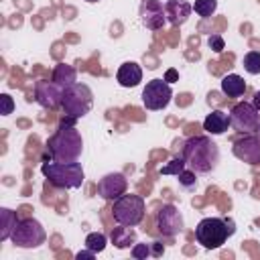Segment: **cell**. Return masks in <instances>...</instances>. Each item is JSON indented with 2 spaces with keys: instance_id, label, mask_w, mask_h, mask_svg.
I'll use <instances>...</instances> for the list:
<instances>
[{
  "instance_id": "1",
  "label": "cell",
  "mask_w": 260,
  "mask_h": 260,
  "mask_svg": "<svg viewBox=\"0 0 260 260\" xmlns=\"http://www.w3.org/2000/svg\"><path fill=\"white\" fill-rule=\"evenodd\" d=\"M73 118H67L61 122V126L53 132V136L47 140V150L53 160L59 162H73L79 160L83 152V138L81 132L73 126Z\"/></svg>"
},
{
  "instance_id": "2",
  "label": "cell",
  "mask_w": 260,
  "mask_h": 260,
  "mask_svg": "<svg viewBox=\"0 0 260 260\" xmlns=\"http://www.w3.org/2000/svg\"><path fill=\"white\" fill-rule=\"evenodd\" d=\"M183 158L197 175H209L219 165V146L209 136H191L183 142Z\"/></svg>"
},
{
  "instance_id": "3",
  "label": "cell",
  "mask_w": 260,
  "mask_h": 260,
  "mask_svg": "<svg viewBox=\"0 0 260 260\" xmlns=\"http://www.w3.org/2000/svg\"><path fill=\"white\" fill-rule=\"evenodd\" d=\"M41 173L57 189H79L85 181L83 167L77 160H73V162H59V160L49 162L47 160V162H43Z\"/></svg>"
},
{
  "instance_id": "4",
  "label": "cell",
  "mask_w": 260,
  "mask_h": 260,
  "mask_svg": "<svg viewBox=\"0 0 260 260\" xmlns=\"http://www.w3.org/2000/svg\"><path fill=\"white\" fill-rule=\"evenodd\" d=\"M234 232H236V228H234L232 219L203 217L195 228V240L207 250H217L228 242V238L234 236Z\"/></svg>"
},
{
  "instance_id": "5",
  "label": "cell",
  "mask_w": 260,
  "mask_h": 260,
  "mask_svg": "<svg viewBox=\"0 0 260 260\" xmlns=\"http://www.w3.org/2000/svg\"><path fill=\"white\" fill-rule=\"evenodd\" d=\"M63 110H65V116L67 118H73V120H79L83 118L85 114H89L91 106H93V93L89 89V85L85 83H73L69 85L65 91H63V102H61Z\"/></svg>"
},
{
  "instance_id": "6",
  "label": "cell",
  "mask_w": 260,
  "mask_h": 260,
  "mask_svg": "<svg viewBox=\"0 0 260 260\" xmlns=\"http://www.w3.org/2000/svg\"><path fill=\"white\" fill-rule=\"evenodd\" d=\"M144 209H146V205L140 195L124 193L122 197H118L114 201L112 215L122 225H138L144 219Z\"/></svg>"
},
{
  "instance_id": "7",
  "label": "cell",
  "mask_w": 260,
  "mask_h": 260,
  "mask_svg": "<svg viewBox=\"0 0 260 260\" xmlns=\"http://www.w3.org/2000/svg\"><path fill=\"white\" fill-rule=\"evenodd\" d=\"M45 228L41 221H37L35 217H26V219H18L10 242L18 248H39L41 244H45Z\"/></svg>"
},
{
  "instance_id": "8",
  "label": "cell",
  "mask_w": 260,
  "mask_h": 260,
  "mask_svg": "<svg viewBox=\"0 0 260 260\" xmlns=\"http://www.w3.org/2000/svg\"><path fill=\"white\" fill-rule=\"evenodd\" d=\"M154 225H156V232L160 236L175 238L185 230V219H183V213L179 211L177 205L165 203L158 207V211L154 215Z\"/></svg>"
},
{
  "instance_id": "9",
  "label": "cell",
  "mask_w": 260,
  "mask_h": 260,
  "mask_svg": "<svg viewBox=\"0 0 260 260\" xmlns=\"http://www.w3.org/2000/svg\"><path fill=\"white\" fill-rule=\"evenodd\" d=\"M173 100L171 83L165 79H150L142 89V104L150 112L165 110Z\"/></svg>"
},
{
  "instance_id": "10",
  "label": "cell",
  "mask_w": 260,
  "mask_h": 260,
  "mask_svg": "<svg viewBox=\"0 0 260 260\" xmlns=\"http://www.w3.org/2000/svg\"><path fill=\"white\" fill-rule=\"evenodd\" d=\"M230 122L232 128L242 132V134H252L258 130L260 124V112L254 108L252 102H238L230 110Z\"/></svg>"
},
{
  "instance_id": "11",
  "label": "cell",
  "mask_w": 260,
  "mask_h": 260,
  "mask_svg": "<svg viewBox=\"0 0 260 260\" xmlns=\"http://www.w3.org/2000/svg\"><path fill=\"white\" fill-rule=\"evenodd\" d=\"M232 152L238 160L248 162V165H260V136L258 134H244L234 140Z\"/></svg>"
},
{
  "instance_id": "12",
  "label": "cell",
  "mask_w": 260,
  "mask_h": 260,
  "mask_svg": "<svg viewBox=\"0 0 260 260\" xmlns=\"http://www.w3.org/2000/svg\"><path fill=\"white\" fill-rule=\"evenodd\" d=\"M138 16L142 26H146L148 30H160L167 22V12L160 0H142L138 8Z\"/></svg>"
},
{
  "instance_id": "13",
  "label": "cell",
  "mask_w": 260,
  "mask_h": 260,
  "mask_svg": "<svg viewBox=\"0 0 260 260\" xmlns=\"http://www.w3.org/2000/svg\"><path fill=\"white\" fill-rule=\"evenodd\" d=\"M63 91L65 89L57 81H53V79H41L35 85V100H37L39 106L49 108V110H55L63 102Z\"/></svg>"
},
{
  "instance_id": "14",
  "label": "cell",
  "mask_w": 260,
  "mask_h": 260,
  "mask_svg": "<svg viewBox=\"0 0 260 260\" xmlns=\"http://www.w3.org/2000/svg\"><path fill=\"white\" fill-rule=\"evenodd\" d=\"M126 189H128V179L124 177V173H108L98 183V195L110 201H116L118 197H122Z\"/></svg>"
},
{
  "instance_id": "15",
  "label": "cell",
  "mask_w": 260,
  "mask_h": 260,
  "mask_svg": "<svg viewBox=\"0 0 260 260\" xmlns=\"http://www.w3.org/2000/svg\"><path fill=\"white\" fill-rule=\"evenodd\" d=\"M193 6L187 0H169L165 4V12H167V22H171L173 26H181L187 22V18L191 16Z\"/></svg>"
},
{
  "instance_id": "16",
  "label": "cell",
  "mask_w": 260,
  "mask_h": 260,
  "mask_svg": "<svg viewBox=\"0 0 260 260\" xmlns=\"http://www.w3.org/2000/svg\"><path fill=\"white\" fill-rule=\"evenodd\" d=\"M116 81L122 85V87H136L140 81H142V69L138 63L134 61H126L118 67V73H116Z\"/></svg>"
},
{
  "instance_id": "17",
  "label": "cell",
  "mask_w": 260,
  "mask_h": 260,
  "mask_svg": "<svg viewBox=\"0 0 260 260\" xmlns=\"http://www.w3.org/2000/svg\"><path fill=\"white\" fill-rule=\"evenodd\" d=\"M230 126H232L230 114H228V112H221V110H213V112L207 114L205 120H203V130H205L207 134H213V136L223 134Z\"/></svg>"
},
{
  "instance_id": "18",
  "label": "cell",
  "mask_w": 260,
  "mask_h": 260,
  "mask_svg": "<svg viewBox=\"0 0 260 260\" xmlns=\"http://www.w3.org/2000/svg\"><path fill=\"white\" fill-rule=\"evenodd\" d=\"M110 240L112 244L118 248V250H126V248H132L136 244V232H134V225H118L112 230L110 234Z\"/></svg>"
},
{
  "instance_id": "19",
  "label": "cell",
  "mask_w": 260,
  "mask_h": 260,
  "mask_svg": "<svg viewBox=\"0 0 260 260\" xmlns=\"http://www.w3.org/2000/svg\"><path fill=\"white\" fill-rule=\"evenodd\" d=\"M221 91L228 98H240L246 91V81L242 75L238 73H228L225 77H221Z\"/></svg>"
},
{
  "instance_id": "20",
  "label": "cell",
  "mask_w": 260,
  "mask_h": 260,
  "mask_svg": "<svg viewBox=\"0 0 260 260\" xmlns=\"http://www.w3.org/2000/svg\"><path fill=\"white\" fill-rule=\"evenodd\" d=\"M75 69L71 67V65H65V63H61V65H57L55 69H53V81H57L63 89H67L69 85H73L75 83Z\"/></svg>"
},
{
  "instance_id": "21",
  "label": "cell",
  "mask_w": 260,
  "mask_h": 260,
  "mask_svg": "<svg viewBox=\"0 0 260 260\" xmlns=\"http://www.w3.org/2000/svg\"><path fill=\"white\" fill-rule=\"evenodd\" d=\"M0 217H2L0 240L6 242V240H10V236H12L14 228H16V223H18V219H16V211H12V209H8V207H2V209H0Z\"/></svg>"
},
{
  "instance_id": "22",
  "label": "cell",
  "mask_w": 260,
  "mask_h": 260,
  "mask_svg": "<svg viewBox=\"0 0 260 260\" xmlns=\"http://www.w3.org/2000/svg\"><path fill=\"white\" fill-rule=\"evenodd\" d=\"M106 244H108V238H106V234H102V232H91V234H87V238H85V248L93 250L95 254L104 252V250H106Z\"/></svg>"
},
{
  "instance_id": "23",
  "label": "cell",
  "mask_w": 260,
  "mask_h": 260,
  "mask_svg": "<svg viewBox=\"0 0 260 260\" xmlns=\"http://www.w3.org/2000/svg\"><path fill=\"white\" fill-rule=\"evenodd\" d=\"M193 10H195L197 16L209 18V16H213V12L217 10V0H195Z\"/></svg>"
},
{
  "instance_id": "24",
  "label": "cell",
  "mask_w": 260,
  "mask_h": 260,
  "mask_svg": "<svg viewBox=\"0 0 260 260\" xmlns=\"http://www.w3.org/2000/svg\"><path fill=\"white\" fill-rule=\"evenodd\" d=\"M242 65L250 75H258L260 73V51H248L242 59Z\"/></svg>"
},
{
  "instance_id": "25",
  "label": "cell",
  "mask_w": 260,
  "mask_h": 260,
  "mask_svg": "<svg viewBox=\"0 0 260 260\" xmlns=\"http://www.w3.org/2000/svg\"><path fill=\"white\" fill-rule=\"evenodd\" d=\"M177 181H179V185L183 187V189H187V191H193L195 187H197V173L195 171H181L179 175H177Z\"/></svg>"
},
{
  "instance_id": "26",
  "label": "cell",
  "mask_w": 260,
  "mask_h": 260,
  "mask_svg": "<svg viewBox=\"0 0 260 260\" xmlns=\"http://www.w3.org/2000/svg\"><path fill=\"white\" fill-rule=\"evenodd\" d=\"M185 167H187L185 158H183V156H177V158L169 160V165L160 167V175H175V177H177L181 171H185Z\"/></svg>"
},
{
  "instance_id": "27",
  "label": "cell",
  "mask_w": 260,
  "mask_h": 260,
  "mask_svg": "<svg viewBox=\"0 0 260 260\" xmlns=\"http://www.w3.org/2000/svg\"><path fill=\"white\" fill-rule=\"evenodd\" d=\"M132 258H136V260H142V258H148V256H152V250H150V244H134L132 246Z\"/></svg>"
},
{
  "instance_id": "28",
  "label": "cell",
  "mask_w": 260,
  "mask_h": 260,
  "mask_svg": "<svg viewBox=\"0 0 260 260\" xmlns=\"http://www.w3.org/2000/svg\"><path fill=\"white\" fill-rule=\"evenodd\" d=\"M207 47H209L213 53H221V51L225 49V41H223L221 35H211V37L207 39Z\"/></svg>"
},
{
  "instance_id": "29",
  "label": "cell",
  "mask_w": 260,
  "mask_h": 260,
  "mask_svg": "<svg viewBox=\"0 0 260 260\" xmlns=\"http://www.w3.org/2000/svg\"><path fill=\"white\" fill-rule=\"evenodd\" d=\"M0 102H2V116L12 114V110H14V102H12V98H10L8 93H2V95H0Z\"/></svg>"
},
{
  "instance_id": "30",
  "label": "cell",
  "mask_w": 260,
  "mask_h": 260,
  "mask_svg": "<svg viewBox=\"0 0 260 260\" xmlns=\"http://www.w3.org/2000/svg\"><path fill=\"white\" fill-rule=\"evenodd\" d=\"M75 258H77V260H91V258H95V252L87 248V250H81V252H77V254H75Z\"/></svg>"
},
{
  "instance_id": "31",
  "label": "cell",
  "mask_w": 260,
  "mask_h": 260,
  "mask_svg": "<svg viewBox=\"0 0 260 260\" xmlns=\"http://www.w3.org/2000/svg\"><path fill=\"white\" fill-rule=\"evenodd\" d=\"M150 250H152V256H160V254L165 252V246H162L160 242H152V244H150Z\"/></svg>"
},
{
  "instance_id": "32",
  "label": "cell",
  "mask_w": 260,
  "mask_h": 260,
  "mask_svg": "<svg viewBox=\"0 0 260 260\" xmlns=\"http://www.w3.org/2000/svg\"><path fill=\"white\" fill-rule=\"evenodd\" d=\"M177 77H179V73H177V71H175V69H169V71H167V73H165V77H162V79H165V81H169V83H171V81H177Z\"/></svg>"
},
{
  "instance_id": "33",
  "label": "cell",
  "mask_w": 260,
  "mask_h": 260,
  "mask_svg": "<svg viewBox=\"0 0 260 260\" xmlns=\"http://www.w3.org/2000/svg\"><path fill=\"white\" fill-rule=\"evenodd\" d=\"M252 104H254V108L260 112V91H256V93H254V98H252Z\"/></svg>"
},
{
  "instance_id": "34",
  "label": "cell",
  "mask_w": 260,
  "mask_h": 260,
  "mask_svg": "<svg viewBox=\"0 0 260 260\" xmlns=\"http://www.w3.org/2000/svg\"><path fill=\"white\" fill-rule=\"evenodd\" d=\"M85 2H89V4H95V2H100V0H85Z\"/></svg>"
},
{
  "instance_id": "35",
  "label": "cell",
  "mask_w": 260,
  "mask_h": 260,
  "mask_svg": "<svg viewBox=\"0 0 260 260\" xmlns=\"http://www.w3.org/2000/svg\"><path fill=\"white\" fill-rule=\"evenodd\" d=\"M256 132H258V136H260V124H258V130H256Z\"/></svg>"
}]
</instances>
